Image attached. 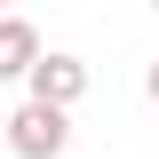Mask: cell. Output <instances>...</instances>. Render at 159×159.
I'll return each instance as SVG.
<instances>
[{
	"label": "cell",
	"mask_w": 159,
	"mask_h": 159,
	"mask_svg": "<svg viewBox=\"0 0 159 159\" xmlns=\"http://www.w3.org/2000/svg\"><path fill=\"white\" fill-rule=\"evenodd\" d=\"M0 143H8L16 159H64V151H72V111H48V103L24 96L16 111H8V135H0Z\"/></svg>",
	"instance_id": "1"
},
{
	"label": "cell",
	"mask_w": 159,
	"mask_h": 159,
	"mask_svg": "<svg viewBox=\"0 0 159 159\" xmlns=\"http://www.w3.org/2000/svg\"><path fill=\"white\" fill-rule=\"evenodd\" d=\"M143 96H151V111H159V64H151V72H143Z\"/></svg>",
	"instance_id": "4"
},
{
	"label": "cell",
	"mask_w": 159,
	"mask_h": 159,
	"mask_svg": "<svg viewBox=\"0 0 159 159\" xmlns=\"http://www.w3.org/2000/svg\"><path fill=\"white\" fill-rule=\"evenodd\" d=\"M0 135H8V103H0Z\"/></svg>",
	"instance_id": "5"
},
{
	"label": "cell",
	"mask_w": 159,
	"mask_h": 159,
	"mask_svg": "<svg viewBox=\"0 0 159 159\" xmlns=\"http://www.w3.org/2000/svg\"><path fill=\"white\" fill-rule=\"evenodd\" d=\"M32 103H48V111H72L80 96H88V64L80 56H64V48H40V64H32Z\"/></svg>",
	"instance_id": "2"
},
{
	"label": "cell",
	"mask_w": 159,
	"mask_h": 159,
	"mask_svg": "<svg viewBox=\"0 0 159 159\" xmlns=\"http://www.w3.org/2000/svg\"><path fill=\"white\" fill-rule=\"evenodd\" d=\"M32 64H40V32L24 16H0V80H32Z\"/></svg>",
	"instance_id": "3"
}]
</instances>
